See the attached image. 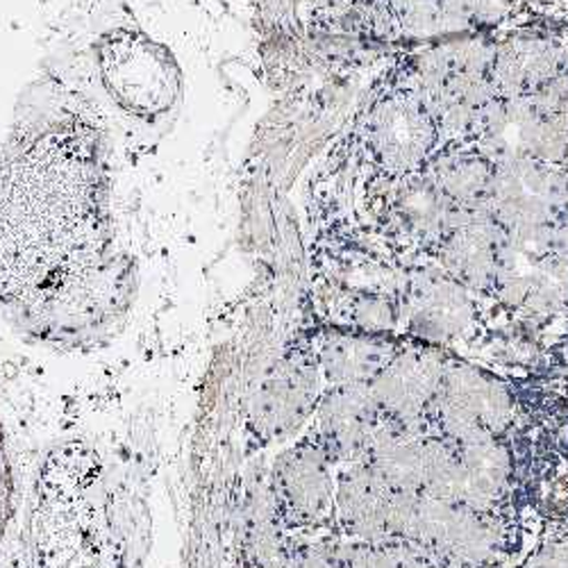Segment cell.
<instances>
[{
	"instance_id": "3",
	"label": "cell",
	"mask_w": 568,
	"mask_h": 568,
	"mask_svg": "<svg viewBox=\"0 0 568 568\" xmlns=\"http://www.w3.org/2000/svg\"><path fill=\"white\" fill-rule=\"evenodd\" d=\"M435 123L423 103L409 97H392L371 116V144L394 171H409L428 158L435 146Z\"/></svg>"
},
{
	"instance_id": "1",
	"label": "cell",
	"mask_w": 568,
	"mask_h": 568,
	"mask_svg": "<svg viewBox=\"0 0 568 568\" xmlns=\"http://www.w3.org/2000/svg\"><path fill=\"white\" fill-rule=\"evenodd\" d=\"M97 123L30 119L0 144V287H34L105 240L110 164Z\"/></svg>"
},
{
	"instance_id": "7",
	"label": "cell",
	"mask_w": 568,
	"mask_h": 568,
	"mask_svg": "<svg viewBox=\"0 0 568 568\" xmlns=\"http://www.w3.org/2000/svg\"><path fill=\"white\" fill-rule=\"evenodd\" d=\"M489 171L473 158H453L439 164L437 184L439 192L455 199H466L470 194H480L489 186Z\"/></svg>"
},
{
	"instance_id": "2",
	"label": "cell",
	"mask_w": 568,
	"mask_h": 568,
	"mask_svg": "<svg viewBox=\"0 0 568 568\" xmlns=\"http://www.w3.org/2000/svg\"><path fill=\"white\" fill-rule=\"evenodd\" d=\"M93 75L108 103L139 125H158L182 103V69L153 34L112 28L91 45Z\"/></svg>"
},
{
	"instance_id": "6",
	"label": "cell",
	"mask_w": 568,
	"mask_h": 568,
	"mask_svg": "<svg viewBox=\"0 0 568 568\" xmlns=\"http://www.w3.org/2000/svg\"><path fill=\"white\" fill-rule=\"evenodd\" d=\"M277 487L287 505L303 516H314L327 500V473L312 450H294L277 468Z\"/></svg>"
},
{
	"instance_id": "5",
	"label": "cell",
	"mask_w": 568,
	"mask_h": 568,
	"mask_svg": "<svg viewBox=\"0 0 568 568\" xmlns=\"http://www.w3.org/2000/svg\"><path fill=\"white\" fill-rule=\"evenodd\" d=\"M559 51L544 41H520L511 43L500 53L496 64L503 87L516 93L541 91L546 84H552L561 73Z\"/></svg>"
},
{
	"instance_id": "4",
	"label": "cell",
	"mask_w": 568,
	"mask_h": 568,
	"mask_svg": "<svg viewBox=\"0 0 568 568\" xmlns=\"http://www.w3.org/2000/svg\"><path fill=\"white\" fill-rule=\"evenodd\" d=\"M312 392V377L305 366H282L262 387L255 403V420L268 433L294 428L305 414Z\"/></svg>"
}]
</instances>
